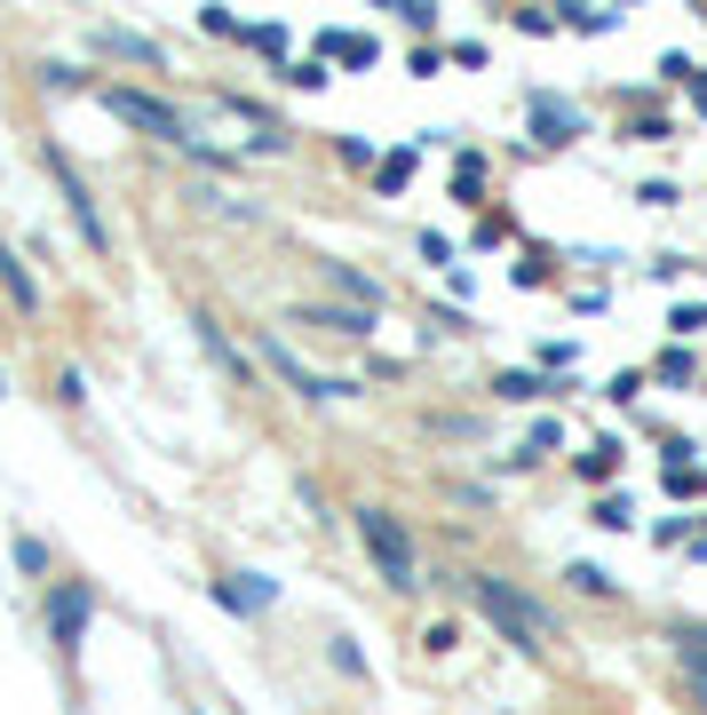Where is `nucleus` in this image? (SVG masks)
Here are the masks:
<instances>
[{"mask_svg":"<svg viewBox=\"0 0 707 715\" xmlns=\"http://www.w3.org/2000/svg\"><path fill=\"white\" fill-rule=\"evenodd\" d=\"M88 589L80 581H56L48 589V628H56V644H64V652H80V628H88Z\"/></svg>","mask_w":707,"mask_h":715,"instance_id":"5","label":"nucleus"},{"mask_svg":"<svg viewBox=\"0 0 707 715\" xmlns=\"http://www.w3.org/2000/svg\"><path fill=\"white\" fill-rule=\"evenodd\" d=\"M215 596H223V604H231V612H262V604H271V596H279V589H271V581H255V572H231V581H223V589H215Z\"/></svg>","mask_w":707,"mask_h":715,"instance_id":"7","label":"nucleus"},{"mask_svg":"<svg viewBox=\"0 0 707 715\" xmlns=\"http://www.w3.org/2000/svg\"><path fill=\"white\" fill-rule=\"evenodd\" d=\"M104 48L112 56H136V64H159V48L144 41V32H120V24H104Z\"/></svg>","mask_w":707,"mask_h":715,"instance_id":"11","label":"nucleus"},{"mask_svg":"<svg viewBox=\"0 0 707 715\" xmlns=\"http://www.w3.org/2000/svg\"><path fill=\"white\" fill-rule=\"evenodd\" d=\"M0 287H9V302H16V311H41V287H32V270H24L9 247H0Z\"/></svg>","mask_w":707,"mask_h":715,"instance_id":"8","label":"nucleus"},{"mask_svg":"<svg viewBox=\"0 0 707 715\" xmlns=\"http://www.w3.org/2000/svg\"><path fill=\"white\" fill-rule=\"evenodd\" d=\"M41 159H48V176H56V191H64V208H72V223H80V238H88V247H96V255H112V231H104V215H96V191L80 183V167H72V159H64L56 144H48Z\"/></svg>","mask_w":707,"mask_h":715,"instance_id":"3","label":"nucleus"},{"mask_svg":"<svg viewBox=\"0 0 707 715\" xmlns=\"http://www.w3.org/2000/svg\"><path fill=\"white\" fill-rule=\"evenodd\" d=\"M478 604H485V621L517 644V652H541V612H532L517 589H501V581H478Z\"/></svg>","mask_w":707,"mask_h":715,"instance_id":"4","label":"nucleus"},{"mask_svg":"<svg viewBox=\"0 0 707 715\" xmlns=\"http://www.w3.org/2000/svg\"><path fill=\"white\" fill-rule=\"evenodd\" d=\"M271 366L287 373V382H294L302 398H350V382H334V373H311V366H302V358H294L287 343H271Z\"/></svg>","mask_w":707,"mask_h":715,"instance_id":"6","label":"nucleus"},{"mask_svg":"<svg viewBox=\"0 0 707 715\" xmlns=\"http://www.w3.org/2000/svg\"><path fill=\"white\" fill-rule=\"evenodd\" d=\"M247 41H255L262 56H287V32H279V24H247Z\"/></svg>","mask_w":707,"mask_h":715,"instance_id":"17","label":"nucleus"},{"mask_svg":"<svg viewBox=\"0 0 707 715\" xmlns=\"http://www.w3.org/2000/svg\"><path fill=\"white\" fill-rule=\"evenodd\" d=\"M667 493H676V501H692V493H707V477H699V469L676 454V461H667Z\"/></svg>","mask_w":707,"mask_h":715,"instance_id":"12","label":"nucleus"},{"mask_svg":"<svg viewBox=\"0 0 707 715\" xmlns=\"http://www.w3.org/2000/svg\"><path fill=\"white\" fill-rule=\"evenodd\" d=\"M104 112L127 120V127H144V135H159V144H191L183 112H167L159 96H144V88H104Z\"/></svg>","mask_w":707,"mask_h":715,"instance_id":"2","label":"nucleus"},{"mask_svg":"<svg viewBox=\"0 0 707 715\" xmlns=\"http://www.w3.org/2000/svg\"><path fill=\"white\" fill-rule=\"evenodd\" d=\"M532 120H541V144H572V135H581V112H564V104H532Z\"/></svg>","mask_w":707,"mask_h":715,"instance_id":"10","label":"nucleus"},{"mask_svg":"<svg viewBox=\"0 0 707 715\" xmlns=\"http://www.w3.org/2000/svg\"><path fill=\"white\" fill-rule=\"evenodd\" d=\"M318 56H334V64H374V41H366V32H318Z\"/></svg>","mask_w":707,"mask_h":715,"instance_id":"9","label":"nucleus"},{"mask_svg":"<svg viewBox=\"0 0 707 715\" xmlns=\"http://www.w3.org/2000/svg\"><path fill=\"white\" fill-rule=\"evenodd\" d=\"M334 287H343V294H358L366 311H374V302H382V287H374V279H358V270H343V262H334Z\"/></svg>","mask_w":707,"mask_h":715,"instance_id":"14","label":"nucleus"},{"mask_svg":"<svg viewBox=\"0 0 707 715\" xmlns=\"http://www.w3.org/2000/svg\"><path fill=\"white\" fill-rule=\"evenodd\" d=\"M311 326H334V334H366V311H302Z\"/></svg>","mask_w":707,"mask_h":715,"instance_id":"15","label":"nucleus"},{"mask_svg":"<svg viewBox=\"0 0 707 715\" xmlns=\"http://www.w3.org/2000/svg\"><path fill=\"white\" fill-rule=\"evenodd\" d=\"M596 525H636V509H628L620 493H604V501H596Z\"/></svg>","mask_w":707,"mask_h":715,"instance_id":"19","label":"nucleus"},{"mask_svg":"<svg viewBox=\"0 0 707 715\" xmlns=\"http://www.w3.org/2000/svg\"><path fill=\"white\" fill-rule=\"evenodd\" d=\"M287 80H294V88H326V64L302 56V64H287Z\"/></svg>","mask_w":707,"mask_h":715,"instance_id":"18","label":"nucleus"},{"mask_svg":"<svg viewBox=\"0 0 707 715\" xmlns=\"http://www.w3.org/2000/svg\"><path fill=\"white\" fill-rule=\"evenodd\" d=\"M613 469H620V446H588V454H581V477H596V485H604Z\"/></svg>","mask_w":707,"mask_h":715,"instance_id":"13","label":"nucleus"},{"mask_svg":"<svg viewBox=\"0 0 707 715\" xmlns=\"http://www.w3.org/2000/svg\"><path fill=\"white\" fill-rule=\"evenodd\" d=\"M358 533H366V557L382 565V581H390V589H414V540L397 533V517H390V509H366V517H358Z\"/></svg>","mask_w":707,"mask_h":715,"instance_id":"1","label":"nucleus"},{"mask_svg":"<svg viewBox=\"0 0 707 715\" xmlns=\"http://www.w3.org/2000/svg\"><path fill=\"white\" fill-rule=\"evenodd\" d=\"M406 176H414V152H390L382 159V191H406Z\"/></svg>","mask_w":707,"mask_h":715,"instance_id":"16","label":"nucleus"}]
</instances>
